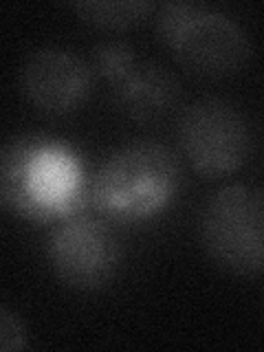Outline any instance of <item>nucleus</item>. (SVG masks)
Returning a JSON list of instances; mask_svg holds the SVG:
<instances>
[{
    "mask_svg": "<svg viewBox=\"0 0 264 352\" xmlns=\"http://www.w3.org/2000/svg\"><path fill=\"white\" fill-rule=\"evenodd\" d=\"M179 139L192 168L207 179H223L245 165L251 150L247 121L223 99H201L185 108Z\"/></svg>",
    "mask_w": 264,
    "mask_h": 352,
    "instance_id": "obj_5",
    "label": "nucleus"
},
{
    "mask_svg": "<svg viewBox=\"0 0 264 352\" xmlns=\"http://www.w3.org/2000/svg\"><path fill=\"white\" fill-rule=\"evenodd\" d=\"M179 80L161 64L141 62L115 82V102L139 124L163 119L179 102Z\"/></svg>",
    "mask_w": 264,
    "mask_h": 352,
    "instance_id": "obj_8",
    "label": "nucleus"
},
{
    "mask_svg": "<svg viewBox=\"0 0 264 352\" xmlns=\"http://www.w3.org/2000/svg\"><path fill=\"white\" fill-rule=\"evenodd\" d=\"M93 62H95V69L104 77H108L113 84L117 80H121V77H124L132 66L137 64L135 51H132L124 42L99 44V47H95V51H93Z\"/></svg>",
    "mask_w": 264,
    "mask_h": 352,
    "instance_id": "obj_10",
    "label": "nucleus"
},
{
    "mask_svg": "<svg viewBox=\"0 0 264 352\" xmlns=\"http://www.w3.org/2000/svg\"><path fill=\"white\" fill-rule=\"evenodd\" d=\"M0 196L5 207L31 220L66 216L82 203L80 170L55 143L18 137L0 159Z\"/></svg>",
    "mask_w": 264,
    "mask_h": 352,
    "instance_id": "obj_1",
    "label": "nucleus"
},
{
    "mask_svg": "<svg viewBox=\"0 0 264 352\" xmlns=\"http://www.w3.org/2000/svg\"><path fill=\"white\" fill-rule=\"evenodd\" d=\"M22 88L44 113H71L91 95L93 71L80 55L66 49H40L22 69Z\"/></svg>",
    "mask_w": 264,
    "mask_h": 352,
    "instance_id": "obj_7",
    "label": "nucleus"
},
{
    "mask_svg": "<svg viewBox=\"0 0 264 352\" xmlns=\"http://www.w3.org/2000/svg\"><path fill=\"white\" fill-rule=\"evenodd\" d=\"M179 161L161 143L135 141L117 150L93 179V203L121 220H139L165 207L179 185Z\"/></svg>",
    "mask_w": 264,
    "mask_h": 352,
    "instance_id": "obj_2",
    "label": "nucleus"
},
{
    "mask_svg": "<svg viewBox=\"0 0 264 352\" xmlns=\"http://www.w3.org/2000/svg\"><path fill=\"white\" fill-rule=\"evenodd\" d=\"M203 249L236 275L264 271V190L229 185L205 203L198 220Z\"/></svg>",
    "mask_w": 264,
    "mask_h": 352,
    "instance_id": "obj_4",
    "label": "nucleus"
},
{
    "mask_svg": "<svg viewBox=\"0 0 264 352\" xmlns=\"http://www.w3.org/2000/svg\"><path fill=\"white\" fill-rule=\"evenodd\" d=\"M27 348V335L18 315H14L9 308H0V350L14 352Z\"/></svg>",
    "mask_w": 264,
    "mask_h": 352,
    "instance_id": "obj_11",
    "label": "nucleus"
},
{
    "mask_svg": "<svg viewBox=\"0 0 264 352\" xmlns=\"http://www.w3.org/2000/svg\"><path fill=\"white\" fill-rule=\"evenodd\" d=\"M159 33L181 66L203 77L238 73L251 58V42L229 16L190 3L159 9Z\"/></svg>",
    "mask_w": 264,
    "mask_h": 352,
    "instance_id": "obj_3",
    "label": "nucleus"
},
{
    "mask_svg": "<svg viewBox=\"0 0 264 352\" xmlns=\"http://www.w3.org/2000/svg\"><path fill=\"white\" fill-rule=\"evenodd\" d=\"M154 9L152 3L146 0H115V3H104V0H84L75 3L73 11L88 25L99 29L121 31L137 25Z\"/></svg>",
    "mask_w": 264,
    "mask_h": 352,
    "instance_id": "obj_9",
    "label": "nucleus"
},
{
    "mask_svg": "<svg viewBox=\"0 0 264 352\" xmlns=\"http://www.w3.org/2000/svg\"><path fill=\"white\" fill-rule=\"evenodd\" d=\"M49 258L62 282L91 291L113 278L121 249L117 236L102 220L73 218L51 236Z\"/></svg>",
    "mask_w": 264,
    "mask_h": 352,
    "instance_id": "obj_6",
    "label": "nucleus"
}]
</instances>
